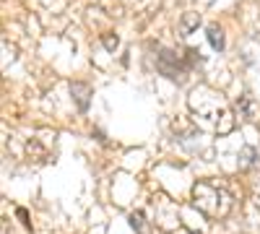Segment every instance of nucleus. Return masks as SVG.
<instances>
[{
    "mask_svg": "<svg viewBox=\"0 0 260 234\" xmlns=\"http://www.w3.org/2000/svg\"><path fill=\"white\" fill-rule=\"evenodd\" d=\"M192 206L208 219H224L234 208V195L224 182L216 180H201L192 185Z\"/></svg>",
    "mask_w": 260,
    "mask_h": 234,
    "instance_id": "obj_2",
    "label": "nucleus"
},
{
    "mask_svg": "<svg viewBox=\"0 0 260 234\" xmlns=\"http://www.w3.org/2000/svg\"><path fill=\"white\" fill-rule=\"evenodd\" d=\"M198 55L201 52L187 50V57H182V55H175V52H169V50H161V55H159V71L164 76H169V78H177V76H182L192 65V62L201 60Z\"/></svg>",
    "mask_w": 260,
    "mask_h": 234,
    "instance_id": "obj_4",
    "label": "nucleus"
},
{
    "mask_svg": "<svg viewBox=\"0 0 260 234\" xmlns=\"http://www.w3.org/2000/svg\"><path fill=\"white\" fill-rule=\"evenodd\" d=\"M237 112H240V117H245L247 122H257V117H260V104H257L250 94H242L240 99H237Z\"/></svg>",
    "mask_w": 260,
    "mask_h": 234,
    "instance_id": "obj_5",
    "label": "nucleus"
},
{
    "mask_svg": "<svg viewBox=\"0 0 260 234\" xmlns=\"http://www.w3.org/2000/svg\"><path fill=\"white\" fill-rule=\"evenodd\" d=\"M252 203H255V208L260 211V172H257V177L252 180Z\"/></svg>",
    "mask_w": 260,
    "mask_h": 234,
    "instance_id": "obj_10",
    "label": "nucleus"
},
{
    "mask_svg": "<svg viewBox=\"0 0 260 234\" xmlns=\"http://www.w3.org/2000/svg\"><path fill=\"white\" fill-rule=\"evenodd\" d=\"M208 42H211V47L216 50V52H221L224 50V31L219 29V26H208Z\"/></svg>",
    "mask_w": 260,
    "mask_h": 234,
    "instance_id": "obj_8",
    "label": "nucleus"
},
{
    "mask_svg": "<svg viewBox=\"0 0 260 234\" xmlns=\"http://www.w3.org/2000/svg\"><path fill=\"white\" fill-rule=\"evenodd\" d=\"M71 94H73V99H76V104H78V110H81V112L89 110V96H91V89L86 86V83H71Z\"/></svg>",
    "mask_w": 260,
    "mask_h": 234,
    "instance_id": "obj_6",
    "label": "nucleus"
},
{
    "mask_svg": "<svg viewBox=\"0 0 260 234\" xmlns=\"http://www.w3.org/2000/svg\"><path fill=\"white\" fill-rule=\"evenodd\" d=\"M102 45L110 50V52H115L117 50V45H120V39L117 37H112V34H102Z\"/></svg>",
    "mask_w": 260,
    "mask_h": 234,
    "instance_id": "obj_9",
    "label": "nucleus"
},
{
    "mask_svg": "<svg viewBox=\"0 0 260 234\" xmlns=\"http://www.w3.org/2000/svg\"><path fill=\"white\" fill-rule=\"evenodd\" d=\"M187 110L192 122L206 133L226 136L234 130V112L221 91H216L206 83H198L187 96Z\"/></svg>",
    "mask_w": 260,
    "mask_h": 234,
    "instance_id": "obj_1",
    "label": "nucleus"
},
{
    "mask_svg": "<svg viewBox=\"0 0 260 234\" xmlns=\"http://www.w3.org/2000/svg\"><path fill=\"white\" fill-rule=\"evenodd\" d=\"M148 224L167 231V234H177L182 229L177 203L172 200L169 195H164V193H156L154 198L148 200Z\"/></svg>",
    "mask_w": 260,
    "mask_h": 234,
    "instance_id": "obj_3",
    "label": "nucleus"
},
{
    "mask_svg": "<svg viewBox=\"0 0 260 234\" xmlns=\"http://www.w3.org/2000/svg\"><path fill=\"white\" fill-rule=\"evenodd\" d=\"M198 26H201V16L192 13V11H187V13L182 16V21H180V34L187 37V34H192Z\"/></svg>",
    "mask_w": 260,
    "mask_h": 234,
    "instance_id": "obj_7",
    "label": "nucleus"
},
{
    "mask_svg": "<svg viewBox=\"0 0 260 234\" xmlns=\"http://www.w3.org/2000/svg\"><path fill=\"white\" fill-rule=\"evenodd\" d=\"M255 164V151H252V148H245V151H242V169H247V166H252Z\"/></svg>",
    "mask_w": 260,
    "mask_h": 234,
    "instance_id": "obj_11",
    "label": "nucleus"
}]
</instances>
